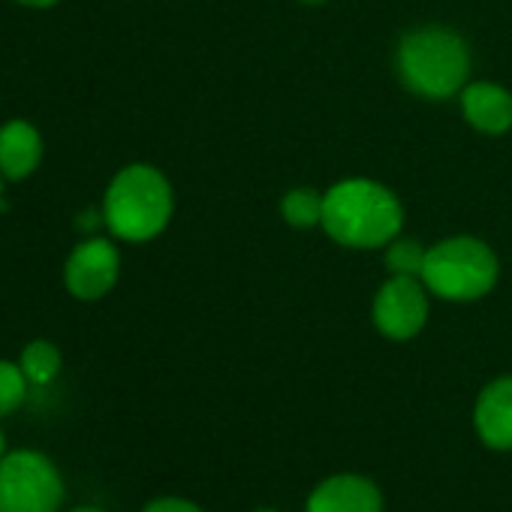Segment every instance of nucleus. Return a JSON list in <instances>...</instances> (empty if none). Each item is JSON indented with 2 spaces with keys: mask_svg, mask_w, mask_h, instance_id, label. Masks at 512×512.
<instances>
[{
  "mask_svg": "<svg viewBox=\"0 0 512 512\" xmlns=\"http://www.w3.org/2000/svg\"><path fill=\"white\" fill-rule=\"evenodd\" d=\"M19 365H22V371H25V377H28L31 386H49L61 374L64 356H61L58 344H52L46 338H37V341H31L22 350Z\"/></svg>",
  "mask_w": 512,
  "mask_h": 512,
  "instance_id": "12",
  "label": "nucleus"
},
{
  "mask_svg": "<svg viewBox=\"0 0 512 512\" xmlns=\"http://www.w3.org/2000/svg\"><path fill=\"white\" fill-rule=\"evenodd\" d=\"M464 121L485 136H503L512 130V94L497 82H467L461 91Z\"/></svg>",
  "mask_w": 512,
  "mask_h": 512,
  "instance_id": "10",
  "label": "nucleus"
},
{
  "mask_svg": "<svg viewBox=\"0 0 512 512\" xmlns=\"http://www.w3.org/2000/svg\"><path fill=\"white\" fill-rule=\"evenodd\" d=\"M175 214V190L151 163H130L106 187L103 217L118 241L145 244L166 232Z\"/></svg>",
  "mask_w": 512,
  "mask_h": 512,
  "instance_id": "2",
  "label": "nucleus"
},
{
  "mask_svg": "<svg viewBox=\"0 0 512 512\" xmlns=\"http://www.w3.org/2000/svg\"><path fill=\"white\" fill-rule=\"evenodd\" d=\"M67 482L40 449H13L0 458V512H61Z\"/></svg>",
  "mask_w": 512,
  "mask_h": 512,
  "instance_id": "5",
  "label": "nucleus"
},
{
  "mask_svg": "<svg viewBox=\"0 0 512 512\" xmlns=\"http://www.w3.org/2000/svg\"><path fill=\"white\" fill-rule=\"evenodd\" d=\"M7 452H10V449H7V434H4V431H0V458H4Z\"/></svg>",
  "mask_w": 512,
  "mask_h": 512,
  "instance_id": "20",
  "label": "nucleus"
},
{
  "mask_svg": "<svg viewBox=\"0 0 512 512\" xmlns=\"http://www.w3.org/2000/svg\"><path fill=\"white\" fill-rule=\"evenodd\" d=\"M425 256H428V247L416 238H392L386 247H383V263H386V272L389 275H401V278H422V269H425Z\"/></svg>",
  "mask_w": 512,
  "mask_h": 512,
  "instance_id": "14",
  "label": "nucleus"
},
{
  "mask_svg": "<svg viewBox=\"0 0 512 512\" xmlns=\"http://www.w3.org/2000/svg\"><path fill=\"white\" fill-rule=\"evenodd\" d=\"M28 389H31V383H28L22 365L10 362V359H0V419L22 410V404L28 401Z\"/></svg>",
  "mask_w": 512,
  "mask_h": 512,
  "instance_id": "15",
  "label": "nucleus"
},
{
  "mask_svg": "<svg viewBox=\"0 0 512 512\" xmlns=\"http://www.w3.org/2000/svg\"><path fill=\"white\" fill-rule=\"evenodd\" d=\"M100 223L106 226L103 208H100V211H82V214H79V220H76V226H79L82 232H94V229H97Z\"/></svg>",
  "mask_w": 512,
  "mask_h": 512,
  "instance_id": "17",
  "label": "nucleus"
},
{
  "mask_svg": "<svg viewBox=\"0 0 512 512\" xmlns=\"http://www.w3.org/2000/svg\"><path fill=\"white\" fill-rule=\"evenodd\" d=\"M4 175H0V211H7V199H4Z\"/></svg>",
  "mask_w": 512,
  "mask_h": 512,
  "instance_id": "19",
  "label": "nucleus"
},
{
  "mask_svg": "<svg viewBox=\"0 0 512 512\" xmlns=\"http://www.w3.org/2000/svg\"><path fill=\"white\" fill-rule=\"evenodd\" d=\"M473 428L488 449H512V377L491 380L473 407Z\"/></svg>",
  "mask_w": 512,
  "mask_h": 512,
  "instance_id": "9",
  "label": "nucleus"
},
{
  "mask_svg": "<svg viewBox=\"0 0 512 512\" xmlns=\"http://www.w3.org/2000/svg\"><path fill=\"white\" fill-rule=\"evenodd\" d=\"M43 163V136L40 130L25 121L13 118L0 124V175L7 181H25Z\"/></svg>",
  "mask_w": 512,
  "mask_h": 512,
  "instance_id": "11",
  "label": "nucleus"
},
{
  "mask_svg": "<svg viewBox=\"0 0 512 512\" xmlns=\"http://www.w3.org/2000/svg\"><path fill=\"white\" fill-rule=\"evenodd\" d=\"M305 512H383V494L368 476L335 473L311 491Z\"/></svg>",
  "mask_w": 512,
  "mask_h": 512,
  "instance_id": "8",
  "label": "nucleus"
},
{
  "mask_svg": "<svg viewBox=\"0 0 512 512\" xmlns=\"http://www.w3.org/2000/svg\"><path fill=\"white\" fill-rule=\"evenodd\" d=\"M428 287L422 284V278H401V275H389L371 305V317L374 326L383 338L389 341H413L431 314V302H428Z\"/></svg>",
  "mask_w": 512,
  "mask_h": 512,
  "instance_id": "6",
  "label": "nucleus"
},
{
  "mask_svg": "<svg viewBox=\"0 0 512 512\" xmlns=\"http://www.w3.org/2000/svg\"><path fill=\"white\" fill-rule=\"evenodd\" d=\"M395 67L407 91L422 100H449L470 82V49L467 43L437 25L416 28L401 37Z\"/></svg>",
  "mask_w": 512,
  "mask_h": 512,
  "instance_id": "3",
  "label": "nucleus"
},
{
  "mask_svg": "<svg viewBox=\"0 0 512 512\" xmlns=\"http://www.w3.org/2000/svg\"><path fill=\"white\" fill-rule=\"evenodd\" d=\"M13 4L28 7V10H52L55 4H61V0H13Z\"/></svg>",
  "mask_w": 512,
  "mask_h": 512,
  "instance_id": "18",
  "label": "nucleus"
},
{
  "mask_svg": "<svg viewBox=\"0 0 512 512\" xmlns=\"http://www.w3.org/2000/svg\"><path fill=\"white\" fill-rule=\"evenodd\" d=\"M281 217L293 229L323 226V193L314 187H293L281 199Z\"/></svg>",
  "mask_w": 512,
  "mask_h": 512,
  "instance_id": "13",
  "label": "nucleus"
},
{
  "mask_svg": "<svg viewBox=\"0 0 512 512\" xmlns=\"http://www.w3.org/2000/svg\"><path fill=\"white\" fill-rule=\"evenodd\" d=\"M256 512H278V509H256Z\"/></svg>",
  "mask_w": 512,
  "mask_h": 512,
  "instance_id": "23",
  "label": "nucleus"
},
{
  "mask_svg": "<svg viewBox=\"0 0 512 512\" xmlns=\"http://www.w3.org/2000/svg\"><path fill=\"white\" fill-rule=\"evenodd\" d=\"M142 512H205V509H199L193 500H184V497H157Z\"/></svg>",
  "mask_w": 512,
  "mask_h": 512,
  "instance_id": "16",
  "label": "nucleus"
},
{
  "mask_svg": "<svg viewBox=\"0 0 512 512\" xmlns=\"http://www.w3.org/2000/svg\"><path fill=\"white\" fill-rule=\"evenodd\" d=\"M70 512H106V509H100V506H76Z\"/></svg>",
  "mask_w": 512,
  "mask_h": 512,
  "instance_id": "21",
  "label": "nucleus"
},
{
  "mask_svg": "<svg viewBox=\"0 0 512 512\" xmlns=\"http://www.w3.org/2000/svg\"><path fill=\"white\" fill-rule=\"evenodd\" d=\"M121 278V253L109 238L88 235L79 241L64 266V287L79 302L106 299Z\"/></svg>",
  "mask_w": 512,
  "mask_h": 512,
  "instance_id": "7",
  "label": "nucleus"
},
{
  "mask_svg": "<svg viewBox=\"0 0 512 512\" xmlns=\"http://www.w3.org/2000/svg\"><path fill=\"white\" fill-rule=\"evenodd\" d=\"M500 278L497 253L473 235H452L428 247L422 284L443 302L485 299Z\"/></svg>",
  "mask_w": 512,
  "mask_h": 512,
  "instance_id": "4",
  "label": "nucleus"
},
{
  "mask_svg": "<svg viewBox=\"0 0 512 512\" xmlns=\"http://www.w3.org/2000/svg\"><path fill=\"white\" fill-rule=\"evenodd\" d=\"M404 205L380 181L344 178L323 193V229L350 250H383L401 235Z\"/></svg>",
  "mask_w": 512,
  "mask_h": 512,
  "instance_id": "1",
  "label": "nucleus"
},
{
  "mask_svg": "<svg viewBox=\"0 0 512 512\" xmlns=\"http://www.w3.org/2000/svg\"><path fill=\"white\" fill-rule=\"evenodd\" d=\"M305 7H323V4H329V0H302Z\"/></svg>",
  "mask_w": 512,
  "mask_h": 512,
  "instance_id": "22",
  "label": "nucleus"
}]
</instances>
